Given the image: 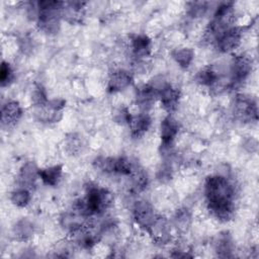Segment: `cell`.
Masks as SVG:
<instances>
[{
	"mask_svg": "<svg viewBox=\"0 0 259 259\" xmlns=\"http://www.w3.org/2000/svg\"><path fill=\"white\" fill-rule=\"evenodd\" d=\"M30 199H31L30 191L25 187L19 186L18 188H16L11 192L10 200L14 205L18 207H25L30 202Z\"/></svg>",
	"mask_w": 259,
	"mask_h": 259,
	"instance_id": "23",
	"label": "cell"
},
{
	"mask_svg": "<svg viewBox=\"0 0 259 259\" xmlns=\"http://www.w3.org/2000/svg\"><path fill=\"white\" fill-rule=\"evenodd\" d=\"M196 81L200 85L208 87L210 90L215 85L223 82L220 74L212 67H206L204 69H201L196 75Z\"/></svg>",
	"mask_w": 259,
	"mask_h": 259,
	"instance_id": "19",
	"label": "cell"
},
{
	"mask_svg": "<svg viewBox=\"0 0 259 259\" xmlns=\"http://www.w3.org/2000/svg\"><path fill=\"white\" fill-rule=\"evenodd\" d=\"M147 232L152 237L153 241H155L158 244L168 243L171 237L170 224L168 220L162 215L156 214L153 223L151 224Z\"/></svg>",
	"mask_w": 259,
	"mask_h": 259,
	"instance_id": "9",
	"label": "cell"
},
{
	"mask_svg": "<svg viewBox=\"0 0 259 259\" xmlns=\"http://www.w3.org/2000/svg\"><path fill=\"white\" fill-rule=\"evenodd\" d=\"M31 100L36 107H40L48 103L49 99L47 97L46 89L40 84H37L34 86L31 93Z\"/></svg>",
	"mask_w": 259,
	"mask_h": 259,
	"instance_id": "26",
	"label": "cell"
},
{
	"mask_svg": "<svg viewBox=\"0 0 259 259\" xmlns=\"http://www.w3.org/2000/svg\"><path fill=\"white\" fill-rule=\"evenodd\" d=\"M253 69L252 58L245 54L237 55L233 58L230 66V79L228 87L237 88L249 77Z\"/></svg>",
	"mask_w": 259,
	"mask_h": 259,
	"instance_id": "4",
	"label": "cell"
},
{
	"mask_svg": "<svg viewBox=\"0 0 259 259\" xmlns=\"http://www.w3.org/2000/svg\"><path fill=\"white\" fill-rule=\"evenodd\" d=\"M151 123L152 120L148 112H140L136 115H132L128 122L131 136L135 139L143 137L149 131Z\"/></svg>",
	"mask_w": 259,
	"mask_h": 259,
	"instance_id": "14",
	"label": "cell"
},
{
	"mask_svg": "<svg viewBox=\"0 0 259 259\" xmlns=\"http://www.w3.org/2000/svg\"><path fill=\"white\" fill-rule=\"evenodd\" d=\"M215 252L220 257H231L232 252L234 250V245L232 238L229 234H221L219 235L217 241L214 242Z\"/></svg>",
	"mask_w": 259,
	"mask_h": 259,
	"instance_id": "20",
	"label": "cell"
},
{
	"mask_svg": "<svg viewBox=\"0 0 259 259\" xmlns=\"http://www.w3.org/2000/svg\"><path fill=\"white\" fill-rule=\"evenodd\" d=\"M158 98L161 102L162 107L170 113L176 110L179 104L180 91L172 86L170 83L166 82L158 89Z\"/></svg>",
	"mask_w": 259,
	"mask_h": 259,
	"instance_id": "8",
	"label": "cell"
},
{
	"mask_svg": "<svg viewBox=\"0 0 259 259\" xmlns=\"http://www.w3.org/2000/svg\"><path fill=\"white\" fill-rule=\"evenodd\" d=\"M14 79V72L11 65L5 61L1 64L0 69V83L2 87L8 86Z\"/></svg>",
	"mask_w": 259,
	"mask_h": 259,
	"instance_id": "25",
	"label": "cell"
},
{
	"mask_svg": "<svg viewBox=\"0 0 259 259\" xmlns=\"http://www.w3.org/2000/svg\"><path fill=\"white\" fill-rule=\"evenodd\" d=\"M33 234L32 224L25 219L18 221L13 227V235L17 240L25 241L28 240Z\"/></svg>",
	"mask_w": 259,
	"mask_h": 259,
	"instance_id": "22",
	"label": "cell"
},
{
	"mask_svg": "<svg viewBox=\"0 0 259 259\" xmlns=\"http://www.w3.org/2000/svg\"><path fill=\"white\" fill-rule=\"evenodd\" d=\"M179 132L178 121L171 115L163 118L160 124V138L161 144H173Z\"/></svg>",
	"mask_w": 259,
	"mask_h": 259,
	"instance_id": "16",
	"label": "cell"
},
{
	"mask_svg": "<svg viewBox=\"0 0 259 259\" xmlns=\"http://www.w3.org/2000/svg\"><path fill=\"white\" fill-rule=\"evenodd\" d=\"M235 186L223 175H211L204 183L206 204L212 215L221 222H228L233 218L235 205Z\"/></svg>",
	"mask_w": 259,
	"mask_h": 259,
	"instance_id": "1",
	"label": "cell"
},
{
	"mask_svg": "<svg viewBox=\"0 0 259 259\" xmlns=\"http://www.w3.org/2000/svg\"><path fill=\"white\" fill-rule=\"evenodd\" d=\"M130 47L136 59H146L151 54L152 41L146 34H134L131 36Z\"/></svg>",
	"mask_w": 259,
	"mask_h": 259,
	"instance_id": "11",
	"label": "cell"
},
{
	"mask_svg": "<svg viewBox=\"0 0 259 259\" xmlns=\"http://www.w3.org/2000/svg\"><path fill=\"white\" fill-rule=\"evenodd\" d=\"M83 200L86 217L103 213L113 202L112 193L103 187L89 184L86 188V196Z\"/></svg>",
	"mask_w": 259,
	"mask_h": 259,
	"instance_id": "3",
	"label": "cell"
},
{
	"mask_svg": "<svg viewBox=\"0 0 259 259\" xmlns=\"http://www.w3.org/2000/svg\"><path fill=\"white\" fill-rule=\"evenodd\" d=\"M233 111L235 116L244 122L256 121L258 118V107L254 99L244 94H238L234 100Z\"/></svg>",
	"mask_w": 259,
	"mask_h": 259,
	"instance_id": "5",
	"label": "cell"
},
{
	"mask_svg": "<svg viewBox=\"0 0 259 259\" xmlns=\"http://www.w3.org/2000/svg\"><path fill=\"white\" fill-rule=\"evenodd\" d=\"M132 117V114L128 112V110L126 108H118L115 113H114V119L116 122L118 123H121V124H128L130 122V119Z\"/></svg>",
	"mask_w": 259,
	"mask_h": 259,
	"instance_id": "28",
	"label": "cell"
},
{
	"mask_svg": "<svg viewBox=\"0 0 259 259\" xmlns=\"http://www.w3.org/2000/svg\"><path fill=\"white\" fill-rule=\"evenodd\" d=\"M22 115V108L15 100H7L1 107L2 126H12L18 122Z\"/></svg>",
	"mask_w": 259,
	"mask_h": 259,
	"instance_id": "10",
	"label": "cell"
},
{
	"mask_svg": "<svg viewBox=\"0 0 259 259\" xmlns=\"http://www.w3.org/2000/svg\"><path fill=\"white\" fill-rule=\"evenodd\" d=\"M18 183L20 187H25L30 189L37 178H39V168L33 162L24 163L18 173Z\"/></svg>",
	"mask_w": 259,
	"mask_h": 259,
	"instance_id": "15",
	"label": "cell"
},
{
	"mask_svg": "<svg viewBox=\"0 0 259 259\" xmlns=\"http://www.w3.org/2000/svg\"><path fill=\"white\" fill-rule=\"evenodd\" d=\"M191 223V214L188 209L182 208L177 210L174 217V225L179 230H186Z\"/></svg>",
	"mask_w": 259,
	"mask_h": 259,
	"instance_id": "24",
	"label": "cell"
},
{
	"mask_svg": "<svg viewBox=\"0 0 259 259\" xmlns=\"http://www.w3.org/2000/svg\"><path fill=\"white\" fill-rule=\"evenodd\" d=\"M156 98H158V92L151 84H145L137 89L136 100L141 112H148Z\"/></svg>",
	"mask_w": 259,
	"mask_h": 259,
	"instance_id": "12",
	"label": "cell"
},
{
	"mask_svg": "<svg viewBox=\"0 0 259 259\" xmlns=\"http://www.w3.org/2000/svg\"><path fill=\"white\" fill-rule=\"evenodd\" d=\"M36 24L46 33H56L60 29L62 19V8L64 2L60 1H38Z\"/></svg>",
	"mask_w": 259,
	"mask_h": 259,
	"instance_id": "2",
	"label": "cell"
},
{
	"mask_svg": "<svg viewBox=\"0 0 259 259\" xmlns=\"http://www.w3.org/2000/svg\"><path fill=\"white\" fill-rule=\"evenodd\" d=\"M242 30L238 26H232L221 32L214 39L213 44L222 53H230L235 51L241 44Z\"/></svg>",
	"mask_w": 259,
	"mask_h": 259,
	"instance_id": "6",
	"label": "cell"
},
{
	"mask_svg": "<svg viewBox=\"0 0 259 259\" xmlns=\"http://www.w3.org/2000/svg\"><path fill=\"white\" fill-rule=\"evenodd\" d=\"M133 215L136 224L146 232L156 217L153 206L146 200H139L135 203Z\"/></svg>",
	"mask_w": 259,
	"mask_h": 259,
	"instance_id": "7",
	"label": "cell"
},
{
	"mask_svg": "<svg viewBox=\"0 0 259 259\" xmlns=\"http://www.w3.org/2000/svg\"><path fill=\"white\" fill-rule=\"evenodd\" d=\"M84 5L85 3L80 1L64 2L62 8V18L71 23L81 21V18L84 14Z\"/></svg>",
	"mask_w": 259,
	"mask_h": 259,
	"instance_id": "17",
	"label": "cell"
},
{
	"mask_svg": "<svg viewBox=\"0 0 259 259\" xmlns=\"http://www.w3.org/2000/svg\"><path fill=\"white\" fill-rule=\"evenodd\" d=\"M171 55L178 66L183 69H187L194 58V53L189 48H177L172 51Z\"/></svg>",
	"mask_w": 259,
	"mask_h": 259,
	"instance_id": "21",
	"label": "cell"
},
{
	"mask_svg": "<svg viewBox=\"0 0 259 259\" xmlns=\"http://www.w3.org/2000/svg\"><path fill=\"white\" fill-rule=\"evenodd\" d=\"M207 2H190L188 3V13L192 17L202 16L207 10Z\"/></svg>",
	"mask_w": 259,
	"mask_h": 259,
	"instance_id": "27",
	"label": "cell"
},
{
	"mask_svg": "<svg viewBox=\"0 0 259 259\" xmlns=\"http://www.w3.org/2000/svg\"><path fill=\"white\" fill-rule=\"evenodd\" d=\"M62 174L63 167L59 164L39 169V178L48 186H56L60 182Z\"/></svg>",
	"mask_w": 259,
	"mask_h": 259,
	"instance_id": "18",
	"label": "cell"
},
{
	"mask_svg": "<svg viewBox=\"0 0 259 259\" xmlns=\"http://www.w3.org/2000/svg\"><path fill=\"white\" fill-rule=\"evenodd\" d=\"M133 82L132 74L123 69L113 71L108 79L107 89L109 92H119L128 87Z\"/></svg>",
	"mask_w": 259,
	"mask_h": 259,
	"instance_id": "13",
	"label": "cell"
}]
</instances>
